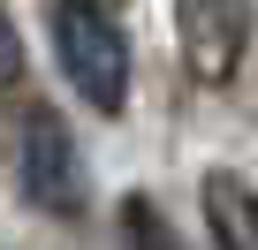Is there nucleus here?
<instances>
[{
	"instance_id": "obj_1",
	"label": "nucleus",
	"mask_w": 258,
	"mask_h": 250,
	"mask_svg": "<svg viewBox=\"0 0 258 250\" xmlns=\"http://www.w3.org/2000/svg\"><path fill=\"white\" fill-rule=\"evenodd\" d=\"M53 53H61V76L76 84L84 106H99V114L129 106V46L99 0H61L53 8Z\"/></svg>"
},
{
	"instance_id": "obj_2",
	"label": "nucleus",
	"mask_w": 258,
	"mask_h": 250,
	"mask_svg": "<svg viewBox=\"0 0 258 250\" xmlns=\"http://www.w3.org/2000/svg\"><path fill=\"white\" fill-rule=\"evenodd\" d=\"M175 38H182V68L198 84H228L250 38V8L243 0H175Z\"/></svg>"
},
{
	"instance_id": "obj_3",
	"label": "nucleus",
	"mask_w": 258,
	"mask_h": 250,
	"mask_svg": "<svg viewBox=\"0 0 258 250\" xmlns=\"http://www.w3.org/2000/svg\"><path fill=\"white\" fill-rule=\"evenodd\" d=\"M23 190L46 205V212H84V167H76V144L69 129L38 106L23 121Z\"/></svg>"
},
{
	"instance_id": "obj_4",
	"label": "nucleus",
	"mask_w": 258,
	"mask_h": 250,
	"mask_svg": "<svg viewBox=\"0 0 258 250\" xmlns=\"http://www.w3.org/2000/svg\"><path fill=\"white\" fill-rule=\"evenodd\" d=\"M205 220L220 250H258V190L243 175H205Z\"/></svg>"
},
{
	"instance_id": "obj_5",
	"label": "nucleus",
	"mask_w": 258,
	"mask_h": 250,
	"mask_svg": "<svg viewBox=\"0 0 258 250\" xmlns=\"http://www.w3.org/2000/svg\"><path fill=\"white\" fill-rule=\"evenodd\" d=\"M16 76H23V38H16L8 8H0V84H16Z\"/></svg>"
}]
</instances>
